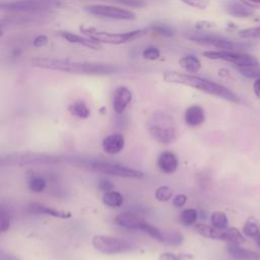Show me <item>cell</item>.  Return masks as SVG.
<instances>
[{"label":"cell","instance_id":"cell-1","mask_svg":"<svg viewBox=\"0 0 260 260\" xmlns=\"http://www.w3.org/2000/svg\"><path fill=\"white\" fill-rule=\"evenodd\" d=\"M164 80L170 84H177L190 87L206 92L208 94H212L229 102L237 103L239 102V98L237 94L230 90L228 87L219 85L215 82L193 76V75H186V74H179L177 72H166L163 76Z\"/></svg>","mask_w":260,"mask_h":260},{"label":"cell","instance_id":"cell-2","mask_svg":"<svg viewBox=\"0 0 260 260\" xmlns=\"http://www.w3.org/2000/svg\"><path fill=\"white\" fill-rule=\"evenodd\" d=\"M147 29H140L131 32L125 33H109L97 31L94 29H82V33L84 35L93 41H96L100 44H109V45H120L127 42H131L135 39H138L147 34Z\"/></svg>","mask_w":260,"mask_h":260},{"label":"cell","instance_id":"cell-3","mask_svg":"<svg viewBox=\"0 0 260 260\" xmlns=\"http://www.w3.org/2000/svg\"><path fill=\"white\" fill-rule=\"evenodd\" d=\"M31 64L35 67L56 70V72H62L67 74H78L86 75L87 62L73 61L70 59H57V58H48V57H38L31 60Z\"/></svg>","mask_w":260,"mask_h":260},{"label":"cell","instance_id":"cell-4","mask_svg":"<svg viewBox=\"0 0 260 260\" xmlns=\"http://www.w3.org/2000/svg\"><path fill=\"white\" fill-rule=\"evenodd\" d=\"M58 5L57 0H13L1 3V9L18 13H36L49 10Z\"/></svg>","mask_w":260,"mask_h":260},{"label":"cell","instance_id":"cell-5","mask_svg":"<svg viewBox=\"0 0 260 260\" xmlns=\"http://www.w3.org/2000/svg\"><path fill=\"white\" fill-rule=\"evenodd\" d=\"M91 243L94 249L104 254L123 253L131 249V245L127 241L108 235L93 236Z\"/></svg>","mask_w":260,"mask_h":260},{"label":"cell","instance_id":"cell-6","mask_svg":"<svg viewBox=\"0 0 260 260\" xmlns=\"http://www.w3.org/2000/svg\"><path fill=\"white\" fill-rule=\"evenodd\" d=\"M188 39L192 42L201 44V45H208L216 47V48L228 51H236V50H245L247 48V45L238 44L233 41H230L226 38L216 36V35H209V34H202V33H193L192 35L188 36Z\"/></svg>","mask_w":260,"mask_h":260},{"label":"cell","instance_id":"cell-7","mask_svg":"<svg viewBox=\"0 0 260 260\" xmlns=\"http://www.w3.org/2000/svg\"><path fill=\"white\" fill-rule=\"evenodd\" d=\"M89 167L97 172L107 174V175L117 176V177L140 179V178H144L145 176L143 172L121 166V165H118V164H112L109 162H102V161L92 162L89 164Z\"/></svg>","mask_w":260,"mask_h":260},{"label":"cell","instance_id":"cell-8","mask_svg":"<svg viewBox=\"0 0 260 260\" xmlns=\"http://www.w3.org/2000/svg\"><path fill=\"white\" fill-rule=\"evenodd\" d=\"M85 10L91 15L102 18H110L115 20H131L135 18V14L132 11L111 5L92 4L86 6Z\"/></svg>","mask_w":260,"mask_h":260},{"label":"cell","instance_id":"cell-9","mask_svg":"<svg viewBox=\"0 0 260 260\" xmlns=\"http://www.w3.org/2000/svg\"><path fill=\"white\" fill-rule=\"evenodd\" d=\"M155 121L150 126V133L154 139L160 144H172L176 140V130L172 124H170L165 116L155 118Z\"/></svg>","mask_w":260,"mask_h":260},{"label":"cell","instance_id":"cell-10","mask_svg":"<svg viewBox=\"0 0 260 260\" xmlns=\"http://www.w3.org/2000/svg\"><path fill=\"white\" fill-rule=\"evenodd\" d=\"M202 55L208 59L212 60H223L227 62H231L236 66H243V65H251L258 64V61L255 57L239 53L236 51H228V50H219V51H205Z\"/></svg>","mask_w":260,"mask_h":260},{"label":"cell","instance_id":"cell-11","mask_svg":"<svg viewBox=\"0 0 260 260\" xmlns=\"http://www.w3.org/2000/svg\"><path fill=\"white\" fill-rule=\"evenodd\" d=\"M132 100V92L126 87H118L113 92V109L116 114H122Z\"/></svg>","mask_w":260,"mask_h":260},{"label":"cell","instance_id":"cell-12","mask_svg":"<svg viewBox=\"0 0 260 260\" xmlns=\"http://www.w3.org/2000/svg\"><path fill=\"white\" fill-rule=\"evenodd\" d=\"M115 222L121 227L141 231H144L148 225V222H146L144 219H141L134 214H130V212H123V214L117 216Z\"/></svg>","mask_w":260,"mask_h":260},{"label":"cell","instance_id":"cell-13","mask_svg":"<svg viewBox=\"0 0 260 260\" xmlns=\"http://www.w3.org/2000/svg\"><path fill=\"white\" fill-rule=\"evenodd\" d=\"M125 146V138L122 134L114 133L103 139L102 147L106 154L116 155L119 154Z\"/></svg>","mask_w":260,"mask_h":260},{"label":"cell","instance_id":"cell-14","mask_svg":"<svg viewBox=\"0 0 260 260\" xmlns=\"http://www.w3.org/2000/svg\"><path fill=\"white\" fill-rule=\"evenodd\" d=\"M226 11L234 17H250L254 14V11L251 7L245 5L239 0H228L225 4Z\"/></svg>","mask_w":260,"mask_h":260},{"label":"cell","instance_id":"cell-15","mask_svg":"<svg viewBox=\"0 0 260 260\" xmlns=\"http://www.w3.org/2000/svg\"><path fill=\"white\" fill-rule=\"evenodd\" d=\"M30 210L34 214H38V215H47V216H51L54 218H59V219H69L72 218V212H65L62 210H58L54 207L51 206H47L45 204H41V203H31L29 206Z\"/></svg>","mask_w":260,"mask_h":260},{"label":"cell","instance_id":"cell-16","mask_svg":"<svg viewBox=\"0 0 260 260\" xmlns=\"http://www.w3.org/2000/svg\"><path fill=\"white\" fill-rule=\"evenodd\" d=\"M184 119H185V123L188 126H191V127L199 126L205 120L204 110L200 106H197V105L190 106L185 111Z\"/></svg>","mask_w":260,"mask_h":260},{"label":"cell","instance_id":"cell-17","mask_svg":"<svg viewBox=\"0 0 260 260\" xmlns=\"http://www.w3.org/2000/svg\"><path fill=\"white\" fill-rule=\"evenodd\" d=\"M158 167L165 174H172L177 170L178 160L171 152H164L158 160Z\"/></svg>","mask_w":260,"mask_h":260},{"label":"cell","instance_id":"cell-18","mask_svg":"<svg viewBox=\"0 0 260 260\" xmlns=\"http://www.w3.org/2000/svg\"><path fill=\"white\" fill-rule=\"evenodd\" d=\"M62 38H64L67 42L69 43H73V44H78V45H82L87 47L88 49H92V50H100L102 49V46L100 43L93 41L87 37H82L80 35L74 34L72 32H62L61 33Z\"/></svg>","mask_w":260,"mask_h":260},{"label":"cell","instance_id":"cell-19","mask_svg":"<svg viewBox=\"0 0 260 260\" xmlns=\"http://www.w3.org/2000/svg\"><path fill=\"white\" fill-rule=\"evenodd\" d=\"M225 230H221L214 226H208V225H204V224L194 225V231L198 235L202 236V237H204V238L214 239V240L224 241Z\"/></svg>","mask_w":260,"mask_h":260},{"label":"cell","instance_id":"cell-20","mask_svg":"<svg viewBox=\"0 0 260 260\" xmlns=\"http://www.w3.org/2000/svg\"><path fill=\"white\" fill-rule=\"evenodd\" d=\"M228 253L231 257L237 260H260L259 253L242 248L240 245L230 244L228 246Z\"/></svg>","mask_w":260,"mask_h":260},{"label":"cell","instance_id":"cell-21","mask_svg":"<svg viewBox=\"0 0 260 260\" xmlns=\"http://www.w3.org/2000/svg\"><path fill=\"white\" fill-rule=\"evenodd\" d=\"M181 67L186 70L189 74H196L201 68V63L199 59L193 55H186L183 56L179 61Z\"/></svg>","mask_w":260,"mask_h":260},{"label":"cell","instance_id":"cell-22","mask_svg":"<svg viewBox=\"0 0 260 260\" xmlns=\"http://www.w3.org/2000/svg\"><path fill=\"white\" fill-rule=\"evenodd\" d=\"M184 241L183 235L178 231H164L162 232V243L171 246H180Z\"/></svg>","mask_w":260,"mask_h":260},{"label":"cell","instance_id":"cell-23","mask_svg":"<svg viewBox=\"0 0 260 260\" xmlns=\"http://www.w3.org/2000/svg\"><path fill=\"white\" fill-rule=\"evenodd\" d=\"M70 114L81 118V119H87L90 115V110L84 101H77L68 107Z\"/></svg>","mask_w":260,"mask_h":260},{"label":"cell","instance_id":"cell-24","mask_svg":"<svg viewBox=\"0 0 260 260\" xmlns=\"http://www.w3.org/2000/svg\"><path fill=\"white\" fill-rule=\"evenodd\" d=\"M225 242L233 245H241L245 242V238L240 231L236 228H227L225 230Z\"/></svg>","mask_w":260,"mask_h":260},{"label":"cell","instance_id":"cell-25","mask_svg":"<svg viewBox=\"0 0 260 260\" xmlns=\"http://www.w3.org/2000/svg\"><path fill=\"white\" fill-rule=\"evenodd\" d=\"M103 202L105 205H107L109 207H114V208L120 207L124 202V198L121 193L112 190V191L106 192L103 195Z\"/></svg>","mask_w":260,"mask_h":260},{"label":"cell","instance_id":"cell-26","mask_svg":"<svg viewBox=\"0 0 260 260\" xmlns=\"http://www.w3.org/2000/svg\"><path fill=\"white\" fill-rule=\"evenodd\" d=\"M198 219V212L194 208H187L183 210L180 215V223L185 227L195 225Z\"/></svg>","mask_w":260,"mask_h":260},{"label":"cell","instance_id":"cell-27","mask_svg":"<svg viewBox=\"0 0 260 260\" xmlns=\"http://www.w3.org/2000/svg\"><path fill=\"white\" fill-rule=\"evenodd\" d=\"M238 72L247 79L257 80L260 78V66L259 64H251V65H243V66H236Z\"/></svg>","mask_w":260,"mask_h":260},{"label":"cell","instance_id":"cell-28","mask_svg":"<svg viewBox=\"0 0 260 260\" xmlns=\"http://www.w3.org/2000/svg\"><path fill=\"white\" fill-rule=\"evenodd\" d=\"M244 234L249 238H256L260 233V224L253 218H250L243 228Z\"/></svg>","mask_w":260,"mask_h":260},{"label":"cell","instance_id":"cell-29","mask_svg":"<svg viewBox=\"0 0 260 260\" xmlns=\"http://www.w3.org/2000/svg\"><path fill=\"white\" fill-rule=\"evenodd\" d=\"M211 224L214 227L221 229V230H225L228 228L229 225V221L228 218L226 216L225 212L223 211H215L214 214L211 215Z\"/></svg>","mask_w":260,"mask_h":260},{"label":"cell","instance_id":"cell-30","mask_svg":"<svg viewBox=\"0 0 260 260\" xmlns=\"http://www.w3.org/2000/svg\"><path fill=\"white\" fill-rule=\"evenodd\" d=\"M47 186V182L44 178L39 176H34L29 181V188L32 192L40 193L43 192Z\"/></svg>","mask_w":260,"mask_h":260},{"label":"cell","instance_id":"cell-31","mask_svg":"<svg viewBox=\"0 0 260 260\" xmlns=\"http://www.w3.org/2000/svg\"><path fill=\"white\" fill-rule=\"evenodd\" d=\"M155 196L158 201L166 202L172 198L173 191H172V189L168 186H161L156 190Z\"/></svg>","mask_w":260,"mask_h":260},{"label":"cell","instance_id":"cell-32","mask_svg":"<svg viewBox=\"0 0 260 260\" xmlns=\"http://www.w3.org/2000/svg\"><path fill=\"white\" fill-rule=\"evenodd\" d=\"M151 30L153 32H156L162 36L165 37H173L175 34V31L173 30L172 27L168 26V25H164V23H155L151 27Z\"/></svg>","mask_w":260,"mask_h":260},{"label":"cell","instance_id":"cell-33","mask_svg":"<svg viewBox=\"0 0 260 260\" xmlns=\"http://www.w3.org/2000/svg\"><path fill=\"white\" fill-rule=\"evenodd\" d=\"M10 227V218L8 212L5 210V208L2 206L0 209V231L2 233H5Z\"/></svg>","mask_w":260,"mask_h":260},{"label":"cell","instance_id":"cell-34","mask_svg":"<svg viewBox=\"0 0 260 260\" xmlns=\"http://www.w3.org/2000/svg\"><path fill=\"white\" fill-rule=\"evenodd\" d=\"M111 1L134 8H143L147 5V2L145 0H111Z\"/></svg>","mask_w":260,"mask_h":260},{"label":"cell","instance_id":"cell-35","mask_svg":"<svg viewBox=\"0 0 260 260\" xmlns=\"http://www.w3.org/2000/svg\"><path fill=\"white\" fill-rule=\"evenodd\" d=\"M143 56H144L145 59H148V60H151V61H155V60H158L160 58L161 52L157 48V47L150 46V47H147V48L144 50Z\"/></svg>","mask_w":260,"mask_h":260},{"label":"cell","instance_id":"cell-36","mask_svg":"<svg viewBox=\"0 0 260 260\" xmlns=\"http://www.w3.org/2000/svg\"><path fill=\"white\" fill-rule=\"evenodd\" d=\"M239 35L243 39H260V27L242 30Z\"/></svg>","mask_w":260,"mask_h":260},{"label":"cell","instance_id":"cell-37","mask_svg":"<svg viewBox=\"0 0 260 260\" xmlns=\"http://www.w3.org/2000/svg\"><path fill=\"white\" fill-rule=\"evenodd\" d=\"M181 1L188 6L198 9H205L209 5V0H181Z\"/></svg>","mask_w":260,"mask_h":260},{"label":"cell","instance_id":"cell-38","mask_svg":"<svg viewBox=\"0 0 260 260\" xmlns=\"http://www.w3.org/2000/svg\"><path fill=\"white\" fill-rule=\"evenodd\" d=\"M99 189L101 191L103 192H109V191H112L113 190V185L110 181L106 180V179H102L100 182H99Z\"/></svg>","mask_w":260,"mask_h":260},{"label":"cell","instance_id":"cell-39","mask_svg":"<svg viewBox=\"0 0 260 260\" xmlns=\"http://www.w3.org/2000/svg\"><path fill=\"white\" fill-rule=\"evenodd\" d=\"M186 201H187V196L186 195L178 194V195L175 196V198L173 200V204H174L175 207L180 208V207H183L185 205Z\"/></svg>","mask_w":260,"mask_h":260},{"label":"cell","instance_id":"cell-40","mask_svg":"<svg viewBox=\"0 0 260 260\" xmlns=\"http://www.w3.org/2000/svg\"><path fill=\"white\" fill-rule=\"evenodd\" d=\"M159 260H181V257L171 252H165L160 255Z\"/></svg>","mask_w":260,"mask_h":260},{"label":"cell","instance_id":"cell-41","mask_svg":"<svg viewBox=\"0 0 260 260\" xmlns=\"http://www.w3.org/2000/svg\"><path fill=\"white\" fill-rule=\"evenodd\" d=\"M47 43H48V38H47L46 36L44 35H41V36H38L37 38H35L33 44L35 47H43L45 46Z\"/></svg>","mask_w":260,"mask_h":260},{"label":"cell","instance_id":"cell-42","mask_svg":"<svg viewBox=\"0 0 260 260\" xmlns=\"http://www.w3.org/2000/svg\"><path fill=\"white\" fill-rule=\"evenodd\" d=\"M0 260H21L19 257L12 255L10 253H6L3 250L1 251V254H0Z\"/></svg>","mask_w":260,"mask_h":260},{"label":"cell","instance_id":"cell-43","mask_svg":"<svg viewBox=\"0 0 260 260\" xmlns=\"http://www.w3.org/2000/svg\"><path fill=\"white\" fill-rule=\"evenodd\" d=\"M241 1L251 8H256L260 6V0H241Z\"/></svg>","mask_w":260,"mask_h":260},{"label":"cell","instance_id":"cell-44","mask_svg":"<svg viewBox=\"0 0 260 260\" xmlns=\"http://www.w3.org/2000/svg\"><path fill=\"white\" fill-rule=\"evenodd\" d=\"M253 88H254V92L258 98H260V78L255 80L254 85H253Z\"/></svg>","mask_w":260,"mask_h":260},{"label":"cell","instance_id":"cell-45","mask_svg":"<svg viewBox=\"0 0 260 260\" xmlns=\"http://www.w3.org/2000/svg\"><path fill=\"white\" fill-rule=\"evenodd\" d=\"M255 239H256L255 241H256V244H257V246L260 248V233L258 234V236H257V237H256Z\"/></svg>","mask_w":260,"mask_h":260}]
</instances>
